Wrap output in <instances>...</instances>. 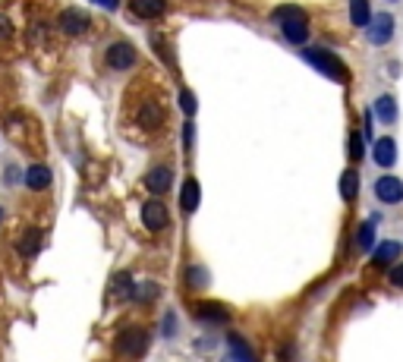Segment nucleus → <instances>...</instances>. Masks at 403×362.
Here are the masks:
<instances>
[{
    "mask_svg": "<svg viewBox=\"0 0 403 362\" xmlns=\"http://www.w3.org/2000/svg\"><path fill=\"white\" fill-rule=\"evenodd\" d=\"M271 23L281 26L284 38H287L290 45H306V41H309V16H306L299 6H293V4L277 6V10L271 13Z\"/></svg>",
    "mask_w": 403,
    "mask_h": 362,
    "instance_id": "nucleus-1",
    "label": "nucleus"
},
{
    "mask_svg": "<svg viewBox=\"0 0 403 362\" xmlns=\"http://www.w3.org/2000/svg\"><path fill=\"white\" fill-rule=\"evenodd\" d=\"M303 60L312 63L315 70L325 72V76L334 79V82H347V79H350L347 63H343L337 54H331V50H325V48H306L303 50Z\"/></svg>",
    "mask_w": 403,
    "mask_h": 362,
    "instance_id": "nucleus-2",
    "label": "nucleus"
},
{
    "mask_svg": "<svg viewBox=\"0 0 403 362\" xmlns=\"http://www.w3.org/2000/svg\"><path fill=\"white\" fill-rule=\"evenodd\" d=\"M136 123H139V129H145V133H158V129L167 126V107L161 104L158 98L145 95L142 104L136 107Z\"/></svg>",
    "mask_w": 403,
    "mask_h": 362,
    "instance_id": "nucleus-3",
    "label": "nucleus"
},
{
    "mask_svg": "<svg viewBox=\"0 0 403 362\" xmlns=\"http://www.w3.org/2000/svg\"><path fill=\"white\" fill-rule=\"evenodd\" d=\"M139 63V54H136V48L129 45V41H111L104 50V67L107 70H114V72H127V70H133Z\"/></svg>",
    "mask_w": 403,
    "mask_h": 362,
    "instance_id": "nucleus-4",
    "label": "nucleus"
},
{
    "mask_svg": "<svg viewBox=\"0 0 403 362\" xmlns=\"http://www.w3.org/2000/svg\"><path fill=\"white\" fill-rule=\"evenodd\" d=\"M394 32H397V23H394L391 13H378V16H372L369 23H365V38H369L372 48H385L391 45Z\"/></svg>",
    "mask_w": 403,
    "mask_h": 362,
    "instance_id": "nucleus-5",
    "label": "nucleus"
},
{
    "mask_svg": "<svg viewBox=\"0 0 403 362\" xmlns=\"http://www.w3.org/2000/svg\"><path fill=\"white\" fill-rule=\"evenodd\" d=\"M114 346H117V353H123V356H142V353L149 350V331H142V328L120 331L114 340Z\"/></svg>",
    "mask_w": 403,
    "mask_h": 362,
    "instance_id": "nucleus-6",
    "label": "nucleus"
},
{
    "mask_svg": "<svg viewBox=\"0 0 403 362\" xmlns=\"http://www.w3.org/2000/svg\"><path fill=\"white\" fill-rule=\"evenodd\" d=\"M57 26H60L63 35H70V38H79V35H85L92 28V16L82 10H76V6H70V10L60 13V19H57Z\"/></svg>",
    "mask_w": 403,
    "mask_h": 362,
    "instance_id": "nucleus-7",
    "label": "nucleus"
},
{
    "mask_svg": "<svg viewBox=\"0 0 403 362\" xmlns=\"http://www.w3.org/2000/svg\"><path fill=\"white\" fill-rule=\"evenodd\" d=\"M142 224L145 230H151V234H158V230H167V224H171V212H167V205L161 199H149L142 205Z\"/></svg>",
    "mask_w": 403,
    "mask_h": 362,
    "instance_id": "nucleus-8",
    "label": "nucleus"
},
{
    "mask_svg": "<svg viewBox=\"0 0 403 362\" xmlns=\"http://www.w3.org/2000/svg\"><path fill=\"white\" fill-rule=\"evenodd\" d=\"M375 195H378V202H385V205H400L403 202V180L397 177H378L375 180Z\"/></svg>",
    "mask_w": 403,
    "mask_h": 362,
    "instance_id": "nucleus-9",
    "label": "nucleus"
},
{
    "mask_svg": "<svg viewBox=\"0 0 403 362\" xmlns=\"http://www.w3.org/2000/svg\"><path fill=\"white\" fill-rule=\"evenodd\" d=\"M372 158H375L378 168H394L397 164V142L391 139V136H381L372 145Z\"/></svg>",
    "mask_w": 403,
    "mask_h": 362,
    "instance_id": "nucleus-10",
    "label": "nucleus"
},
{
    "mask_svg": "<svg viewBox=\"0 0 403 362\" xmlns=\"http://www.w3.org/2000/svg\"><path fill=\"white\" fill-rule=\"evenodd\" d=\"M171 183H173V170L167 168V164H158V168H151L145 173V186H149V192H155V195H164L171 190Z\"/></svg>",
    "mask_w": 403,
    "mask_h": 362,
    "instance_id": "nucleus-11",
    "label": "nucleus"
},
{
    "mask_svg": "<svg viewBox=\"0 0 403 362\" xmlns=\"http://www.w3.org/2000/svg\"><path fill=\"white\" fill-rule=\"evenodd\" d=\"M195 318L205 324H227L230 322V309L221 306V302H199L195 306Z\"/></svg>",
    "mask_w": 403,
    "mask_h": 362,
    "instance_id": "nucleus-12",
    "label": "nucleus"
},
{
    "mask_svg": "<svg viewBox=\"0 0 403 362\" xmlns=\"http://www.w3.org/2000/svg\"><path fill=\"white\" fill-rule=\"evenodd\" d=\"M26 186L32 192H45L50 186V168L48 164H32V168H26Z\"/></svg>",
    "mask_w": 403,
    "mask_h": 362,
    "instance_id": "nucleus-13",
    "label": "nucleus"
},
{
    "mask_svg": "<svg viewBox=\"0 0 403 362\" xmlns=\"http://www.w3.org/2000/svg\"><path fill=\"white\" fill-rule=\"evenodd\" d=\"M133 287H136L133 274H129V271H117L114 280H111V287H107V293H111L114 300H133Z\"/></svg>",
    "mask_w": 403,
    "mask_h": 362,
    "instance_id": "nucleus-14",
    "label": "nucleus"
},
{
    "mask_svg": "<svg viewBox=\"0 0 403 362\" xmlns=\"http://www.w3.org/2000/svg\"><path fill=\"white\" fill-rule=\"evenodd\" d=\"M129 6H133V13L142 19H158L167 13V0H129Z\"/></svg>",
    "mask_w": 403,
    "mask_h": 362,
    "instance_id": "nucleus-15",
    "label": "nucleus"
},
{
    "mask_svg": "<svg viewBox=\"0 0 403 362\" xmlns=\"http://www.w3.org/2000/svg\"><path fill=\"white\" fill-rule=\"evenodd\" d=\"M372 114L378 117V123H394L397 120V101H394L391 95H381L375 101V107H372Z\"/></svg>",
    "mask_w": 403,
    "mask_h": 362,
    "instance_id": "nucleus-16",
    "label": "nucleus"
},
{
    "mask_svg": "<svg viewBox=\"0 0 403 362\" xmlns=\"http://www.w3.org/2000/svg\"><path fill=\"white\" fill-rule=\"evenodd\" d=\"M403 252V246L397 243V240H385V243H378L375 246V265H387V262H394V258H397Z\"/></svg>",
    "mask_w": 403,
    "mask_h": 362,
    "instance_id": "nucleus-17",
    "label": "nucleus"
},
{
    "mask_svg": "<svg viewBox=\"0 0 403 362\" xmlns=\"http://www.w3.org/2000/svg\"><path fill=\"white\" fill-rule=\"evenodd\" d=\"M340 195H343V202H353L359 195V173L353 168H347L340 173Z\"/></svg>",
    "mask_w": 403,
    "mask_h": 362,
    "instance_id": "nucleus-18",
    "label": "nucleus"
},
{
    "mask_svg": "<svg viewBox=\"0 0 403 362\" xmlns=\"http://www.w3.org/2000/svg\"><path fill=\"white\" fill-rule=\"evenodd\" d=\"M372 19V6L369 0H350V23L356 28H365V23Z\"/></svg>",
    "mask_w": 403,
    "mask_h": 362,
    "instance_id": "nucleus-19",
    "label": "nucleus"
},
{
    "mask_svg": "<svg viewBox=\"0 0 403 362\" xmlns=\"http://www.w3.org/2000/svg\"><path fill=\"white\" fill-rule=\"evenodd\" d=\"M180 205H183V212H189V214L199 208V183H195V180H186V183H183Z\"/></svg>",
    "mask_w": 403,
    "mask_h": 362,
    "instance_id": "nucleus-20",
    "label": "nucleus"
},
{
    "mask_svg": "<svg viewBox=\"0 0 403 362\" xmlns=\"http://www.w3.org/2000/svg\"><path fill=\"white\" fill-rule=\"evenodd\" d=\"M19 252H23V256L26 258H32V256H38V249H41V234H38V230H26V234L23 236H19Z\"/></svg>",
    "mask_w": 403,
    "mask_h": 362,
    "instance_id": "nucleus-21",
    "label": "nucleus"
},
{
    "mask_svg": "<svg viewBox=\"0 0 403 362\" xmlns=\"http://www.w3.org/2000/svg\"><path fill=\"white\" fill-rule=\"evenodd\" d=\"M227 344H230V359L233 362H255V356L249 353V346H246V340H240L237 334H230V337H227Z\"/></svg>",
    "mask_w": 403,
    "mask_h": 362,
    "instance_id": "nucleus-22",
    "label": "nucleus"
},
{
    "mask_svg": "<svg viewBox=\"0 0 403 362\" xmlns=\"http://www.w3.org/2000/svg\"><path fill=\"white\" fill-rule=\"evenodd\" d=\"M356 246L359 249H375V217L372 221H365L362 227H359V234H356Z\"/></svg>",
    "mask_w": 403,
    "mask_h": 362,
    "instance_id": "nucleus-23",
    "label": "nucleus"
},
{
    "mask_svg": "<svg viewBox=\"0 0 403 362\" xmlns=\"http://www.w3.org/2000/svg\"><path fill=\"white\" fill-rule=\"evenodd\" d=\"M158 293H161V287L151 284V280H149V284H136L133 287V300H142V302H151Z\"/></svg>",
    "mask_w": 403,
    "mask_h": 362,
    "instance_id": "nucleus-24",
    "label": "nucleus"
},
{
    "mask_svg": "<svg viewBox=\"0 0 403 362\" xmlns=\"http://www.w3.org/2000/svg\"><path fill=\"white\" fill-rule=\"evenodd\" d=\"M13 35H16V28H13V19L0 13V45H10Z\"/></svg>",
    "mask_w": 403,
    "mask_h": 362,
    "instance_id": "nucleus-25",
    "label": "nucleus"
},
{
    "mask_svg": "<svg viewBox=\"0 0 403 362\" xmlns=\"http://www.w3.org/2000/svg\"><path fill=\"white\" fill-rule=\"evenodd\" d=\"M180 107H183V114H186V117H193L195 107H199V104H195V95H193L189 89H183V92H180Z\"/></svg>",
    "mask_w": 403,
    "mask_h": 362,
    "instance_id": "nucleus-26",
    "label": "nucleus"
},
{
    "mask_svg": "<svg viewBox=\"0 0 403 362\" xmlns=\"http://www.w3.org/2000/svg\"><path fill=\"white\" fill-rule=\"evenodd\" d=\"M362 155H365V148H362V133H350V158H353V161H359Z\"/></svg>",
    "mask_w": 403,
    "mask_h": 362,
    "instance_id": "nucleus-27",
    "label": "nucleus"
},
{
    "mask_svg": "<svg viewBox=\"0 0 403 362\" xmlns=\"http://www.w3.org/2000/svg\"><path fill=\"white\" fill-rule=\"evenodd\" d=\"M189 280H193V287H205V274H202V268H189Z\"/></svg>",
    "mask_w": 403,
    "mask_h": 362,
    "instance_id": "nucleus-28",
    "label": "nucleus"
},
{
    "mask_svg": "<svg viewBox=\"0 0 403 362\" xmlns=\"http://www.w3.org/2000/svg\"><path fill=\"white\" fill-rule=\"evenodd\" d=\"M89 4H95V6H101V10H120V0H89Z\"/></svg>",
    "mask_w": 403,
    "mask_h": 362,
    "instance_id": "nucleus-29",
    "label": "nucleus"
},
{
    "mask_svg": "<svg viewBox=\"0 0 403 362\" xmlns=\"http://www.w3.org/2000/svg\"><path fill=\"white\" fill-rule=\"evenodd\" d=\"M16 180H19V168H16V164H10V168H6V173H4V183L13 186Z\"/></svg>",
    "mask_w": 403,
    "mask_h": 362,
    "instance_id": "nucleus-30",
    "label": "nucleus"
},
{
    "mask_svg": "<svg viewBox=\"0 0 403 362\" xmlns=\"http://www.w3.org/2000/svg\"><path fill=\"white\" fill-rule=\"evenodd\" d=\"M391 284L403 290V265H397V268H391Z\"/></svg>",
    "mask_w": 403,
    "mask_h": 362,
    "instance_id": "nucleus-31",
    "label": "nucleus"
},
{
    "mask_svg": "<svg viewBox=\"0 0 403 362\" xmlns=\"http://www.w3.org/2000/svg\"><path fill=\"white\" fill-rule=\"evenodd\" d=\"M6 221V214H4V208H0V224H4Z\"/></svg>",
    "mask_w": 403,
    "mask_h": 362,
    "instance_id": "nucleus-32",
    "label": "nucleus"
}]
</instances>
